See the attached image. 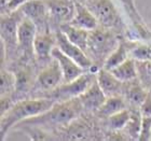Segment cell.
I'll return each instance as SVG.
<instances>
[{
    "instance_id": "obj_18",
    "label": "cell",
    "mask_w": 151,
    "mask_h": 141,
    "mask_svg": "<svg viewBox=\"0 0 151 141\" xmlns=\"http://www.w3.org/2000/svg\"><path fill=\"white\" fill-rule=\"evenodd\" d=\"M133 44L134 42H131V41H121L118 44V47L106 58L101 68L106 70H111L114 67L119 66L123 62H125L127 58L131 57V50H132Z\"/></svg>"
},
{
    "instance_id": "obj_12",
    "label": "cell",
    "mask_w": 151,
    "mask_h": 141,
    "mask_svg": "<svg viewBox=\"0 0 151 141\" xmlns=\"http://www.w3.org/2000/svg\"><path fill=\"white\" fill-rule=\"evenodd\" d=\"M96 81L107 97L123 94L124 82L120 81L109 70L101 68L96 73Z\"/></svg>"
},
{
    "instance_id": "obj_1",
    "label": "cell",
    "mask_w": 151,
    "mask_h": 141,
    "mask_svg": "<svg viewBox=\"0 0 151 141\" xmlns=\"http://www.w3.org/2000/svg\"><path fill=\"white\" fill-rule=\"evenodd\" d=\"M83 107L79 97L65 101H56L50 109L39 115L25 120L19 124L32 126H45V127H58L67 126L73 122L80 114Z\"/></svg>"
},
{
    "instance_id": "obj_24",
    "label": "cell",
    "mask_w": 151,
    "mask_h": 141,
    "mask_svg": "<svg viewBox=\"0 0 151 141\" xmlns=\"http://www.w3.org/2000/svg\"><path fill=\"white\" fill-rule=\"evenodd\" d=\"M140 126H142V113H140L139 108L134 107V109L131 111V117H129V121L126 124L124 130L132 139L138 140Z\"/></svg>"
},
{
    "instance_id": "obj_3",
    "label": "cell",
    "mask_w": 151,
    "mask_h": 141,
    "mask_svg": "<svg viewBox=\"0 0 151 141\" xmlns=\"http://www.w3.org/2000/svg\"><path fill=\"white\" fill-rule=\"evenodd\" d=\"M120 42L109 28L97 27L90 31L88 40L86 54L93 60L95 66L104 64L109 54L112 52ZM98 67V66H97Z\"/></svg>"
},
{
    "instance_id": "obj_16",
    "label": "cell",
    "mask_w": 151,
    "mask_h": 141,
    "mask_svg": "<svg viewBox=\"0 0 151 141\" xmlns=\"http://www.w3.org/2000/svg\"><path fill=\"white\" fill-rule=\"evenodd\" d=\"M70 24L85 30H94L98 27V22L88 8L82 2H76V11Z\"/></svg>"
},
{
    "instance_id": "obj_13",
    "label": "cell",
    "mask_w": 151,
    "mask_h": 141,
    "mask_svg": "<svg viewBox=\"0 0 151 141\" xmlns=\"http://www.w3.org/2000/svg\"><path fill=\"white\" fill-rule=\"evenodd\" d=\"M79 99L81 101V104L83 107V109L88 110V111H92V112H97L98 109L103 106L107 96L105 95L101 86L98 85L97 81L95 80L90 87L86 91L79 96Z\"/></svg>"
},
{
    "instance_id": "obj_17",
    "label": "cell",
    "mask_w": 151,
    "mask_h": 141,
    "mask_svg": "<svg viewBox=\"0 0 151 141\" xmlns=\"http://www.w3.org/2000/svg\"><path fill=\"white\" fill-rule=\"evenodd\" d=\"M137 79L129 82H124V88H123V95L125 97L126 101H129L133 107H139L145 101L148 96L147 88L142 84L140 81H136Z\"/></svg>"
},
{
    "instance_id": "obj_4",
    "label": "cell",
    "mask_w": 151,
    "mask_h": 141,
    "mask_svg": "<svg viewBox=\"0 0 151 141\" xmlns=\"http://www.w3.org/2000/svg\"><path fill=\"white\" fill-rule=\"evenodd\" d=\"M96 73L97 72L88 70L73 81L63 82L55 89L50 92L47 98H51L54 101H65L79 97L96 80Z\"/></svg>"
},
{
    "instance_id": "obj_5",
    "label": "cell",
    "mask_w": 151,
    "mask_h": 141,
    "mask_svg": "<svg viewBox=\"0 0 151 141\" xmlns=\"http://www.w3.org/2000/svg\"><path fill=\"white\" fill-rule=\"evenodd\" d=\"M84 4L105 28H116L121 24V17L112 0H86Z\"/></svg>"
},
{
    "instance_id": "obj_19",
    "label": "cell",
    "mask_w": 151,
    "mask_h": 141,
    "mask_svg": "<svg viewBox=\"0 0 151 141\" xmlns=\"http://www.w3.org/2000/svg\"><path fill=\"white\" fill-rule=\"evenodd\" d=\"M60 29L66 35V37L69 39L73 43L77 44L79 47H81L83 51H86L88 47V40L90 31L85 29L79 28L77 26L70 24V23H65L60 25ZM86 53V52H85Z\"/></svg>"
},
{
    "instance_id": "obj_20",
    "label": "cell",
    "mask_w": 151,
    "mask_h": 141,
    "mask_svg": "<svg viewBox=\"0 0 151 141\" xmlns=\"http://www.w3.org/2000/svg\"><path fill=\"white\" fill-rule=\"evenodd\" d=\"M122 82H129L138 78V71H137V65L136 60L132 57H129L125 62L120 64L119 66L114 67L113 69L109 70Z\"/></svg>"
},
{
    "instance_id": "obj_2",
    "label": "cell",
    "mask_w": 151,
    "mask_h": 141,
    "mask_svg": "<svg viewBox=\"0 0 151 141\" xmlns=\"http://www.w3.org/2000/svg\"><path fill=\"white\" fill-rule=\"evenodd\" d=\"M56 101L51 98H32V99H19L13 104L12 107L1 115V139L14 125L37 116L45 112Z\"/></svg>"
},
{
    "instance_id": "obj_14",
    "label": "cell",
    "mask_w": 151,
    "mask_h": 141,
    "mask_svg": "<svg viewBox=\"0 0 151 141\" xmlns=\"http://www.w3.org/2000/svg\"><path fill=\"white\" fill-rule=\"evenodd\" d=\"M12 14L2 15L1 19V40L4 43L6 50L9 47H17V26L22 17Z\"/></svg>"
},
{
    "instance_id": "obj_22",
    "label": "cell",
    "mask_w": 151,
    "mask_h": 141,
    "mask_svg": "<svg viewBox=\"0 0 151 141\" xmlns=\"http://www.w3.org/2000/svg\"><path fill=\"white\" fill-rule=\"evenodd\" d=\"M124 109H126V100L121 95H118L107 97L103 106L98 109L97 113L103 119H108L110 115L116 114Z\"/></svg>"
},
{
    "instance_id": "obj_7",
    "label": "cell",
    "mask_w": 151,
    "mask_h": 141,
    "mask_svg": "<svg viewBox=\"0 0 151 141\" xmlns=\"http://www.w3.org/2000/svg\"><path fill=\"white\" fill-rule=\"evenodd\" d=\"M63 82L64 75L60 64L52 57L51 63L44 67L37 75L32 89L40 92V93H49L55 89Z\"/></svg>"
},
{
    "instance_id": "obj_32",
    "label": "cell",
    "mask_w": 151,
    "mask_h": 141,
    "mask_svg": "<svg viewBox=\"0 0 151 141\" xmlns=\"http://www.w3.org/2000/svg\"><path fill=\"white\" fill-rule=\"evenodd\" d=\"M77 1H78V2H82V3H84L85 1H86V0H77Z\"/></svg>"
},
{
    "instance_id": "obj_23",
    "label": "cell",
    "mask_w": 151,
    "mask_h": 141,
    "mask_svg": "<svg viewBox=\"0 0 151 141\" xmlns=\"http://www.w3.org/2000/svg\"><path fill=\"white\" fill-rule=\"evenodd\" d=\"M16 87L14 95H25L26 93H28L30 88H34V84L35 81L32 78V70L29 68H24V69L19 70L16 73Z\"/></svg>"
},
{
    "instance_id": "obj_26",
    "label": "cell",
    "mask_w": 151,
    "mask_h": 141,
    "mask_svg": "<svg viewBox=\"0 0 151 141\" xmlns=\"http://www.w3.org/2000/svg\"><path fill=\"white\" fill-rule=\"evenodd\" d=\"M129 117H131V111L124 109L109 116L107 119V125L112 132H120L125 128L126 124L129 121Z\"/></svg>"
},
{
    "instance_id": "obj_29",
    "label": "cell",
    "mask_w": 151,
    "mask_h": 141,
    "mask_svg": "<svg viewBox=\"0 0 151 141\" xmlns=\"http://www.w3.org/2000/svg\"><path fill=\"white\" fill-rule=\"evenodd\" d=\"M151 140V115H142V126L139 132L138 141H149Z\"/></svg>"
},
{
    "instance_id": "obj_27",
    "label": "cell",
    "mask_w": 151,
    "mask_h": 141,
    "mask_svg": "<svg viewBox=\"0 0 151 141\" xmlns=\"http://www.w3.org/2000/svg\"><path fill=\"white\" fill-rule=\"evenodd\" d=\"M131 57L137 62L151 60V40L145 43L134 42L131 50Z\"/></svg>"
},
{
    "instance_id": "obj_21",
    "label": "cell",
    "mask_w": 151,
    "mask_h": 141,
    "mask_svg": "<svg viewBox=\"0 0 151 141\" xmlns=\"http://www.w3.org/2000/svg\"><path fill=\"white\" fill-rule=\"evenodd\" d=\"M121 2L123 3V6H125L126 10H127L129 17H131L132 22L135 25L136 31L140 35V37L146 39L147 41L151 40V32L147 29L145 23L142 22V17L138 14V12H137L134 0H121Z\"/></svg>"
},
{
    "instance_id": "obj_11",
    "label": "cell",
    "mask_w": 151,
    "mask_h": 141,
    "mask_svg": "<svg viewBox=\"0 0 151 141\" xmlns=\"http://www.w3.org/2000/svg\"><path fill=\"white\" fill-rule=\"evenodd\" d=\"M52 57L57 60L60 64V69L63 71L64 82H70L83 74L88 70L83 69L78 63H76L73 58L67 56L66 54L63 53L57 47H55L52 51Z\"/></svg>"
},
{
    "instance_id": "obj_28",
    "label": "cell",
    "mask_w": 151,
    "mask_h": 141,
    "mask_svg": "<svg viewBox=\"0 0 151 141\" xmlns=\"http://www.w3.org/2000/svg\"><path fill=\"white\" fill-rule=\"evenodd\" d=\"M137 71H138L139 81L146 88H151V60L137 62Z\"/></svg>"
},
{
    "instance_id": "obj_30",
    "label": "cell",
    "mask_w": 151,
    "mask_h": 141,
    "mask_svg": "<svg viewBox=\"0 0 151 141\" xmlns=\"http://www.w3.org/2000/svg\"><path fill=\"white\" fill-rule=\"evenodd\" d=\"M29 0H8L6 3V6L1 9L2 15H6V14H12V13L16 12L21 9V6L23 4H25Z\"/></svg>"
},
{
    "instance_id": "obj_6",
    "label": "cell",
    "mask_w": 151,
    "mask_h": 141,
    "mask_svg": "<svg viewBox=\"0 0 151 141\" xmlns=\"http://www.w3.org/2000/svg\"><path fill=\"white\" fill-rule=\"evenodd\" d=\"M55 38H56V47L67 56L73 58L76 63H78L83 69L90 70L92 72H97L99 70L97 66L94 65L93 60L88 56L85 51L79 47L77 44L73 43L60 29L55 34Z\"/></svg>"
},
{
    "instance_id": "obj_10",
    "label": "cell",
    "mask_w": 151,
    "mask_h": 141,
    "mask_svg": "<svg viewBox=\"0 0 151 141\" xmlns=\"http://www.w3.org/2000/svg\"><path fill=\"white\" fill-rule=\"evenodd\" d=\"M19 12L22 13L23 16L32 19L36 24L37 28L41 27L42 31H47L43 30V25L45 24L47 16L49 15L45 0H29L21 6Z\"/></svg>"
},
{
    "instance_id": "obj_31",
    "label": "cell",
    "mask_w": 151,
    "mask_h": 141,
    "mask_svg": "<svg viewBox=\"0 0 151 141\" xmlns=\"http://www.w3.org/2000/svg\"><path fill=\"white\" fill-rule=\"evenodd\" d=\"M139 110H140V113H142V116L151 115V94H148L145 101L142 104V106L139 107Z\"/></svg>"
},
{
    "instance_id": "obj_25",
    "label": "cell",
    "mask_w": 151,
    "mask_h": 141,
    "mask_svg": "<svg viewBox=\"0 0 151 141\" xmlns=\"http://www.w3.org/2000/svg\"><path fill=\"white\" fill-rule=\"evenodd\" d=\"M0 79H1V84H0L1 97H4V96L13 97L16 87V75L13 72L2 68Z\"/></svg>"
},
{
    "instance_id": "obj_9",
    "label": "cell",
    "mask_w": 151,
    "mask_h": 141,
    "mask_svg": "<svg viewBox=\"0 0 151 141\" xmlns=\"http://www.w3.org/2000/svg\"><path fill=\"white\" fill-rule=\"evenodd\" d=\"M49 16L60 25L70 23L76 11V2L71 0H45Z\"/></svg>"
},
{
    "instance_id": "obj_15",
    "label": "cell",
    "mask_w": 151,
    "mask_h": 141,
    "mask_svg": "<svg viewBox=\"0 0 151 141\" xmlns=\"http://www.w3.org/2000/svg\"><path fill=\"white\" fill-rule=\"evenodd\" d=\"M56 47L55 35L50 32L40 31L37 32V36L34 41V55L37 59L45 60L52 58V51Z\"/></svg>"
},
{
    "instance_id": "obj_8",
    "label": "cell",
    "mask_w": 151,
    "mask_h": 141,
    "mask_svg": "<svg viewBox=\"0 0 151 141\" xmlns=\"http://www.w3.org/2000/svg\"><path fill=\"white\" fill-rule=\"evenodd\" d=\"M38 28L36 24L28 17L23 16L17 26V49L23 57L34 54V41L37 36Z\"/></svg>"
}]
</instances>
